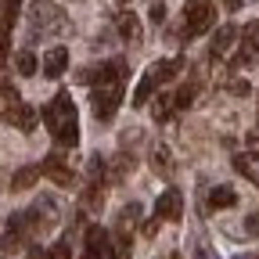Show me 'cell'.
Segmentation results:
<instances>
[{"label":"cell","mask_w":259,"mask_h":259,"mask_svg":"<svg viewBox=\"0 0 259 259\" xmlns=\"http://www.w3.org/2000/svg\"><path fill=\"white\" fill-rule=\"evenodd\" d=\"M44 122H47L58 148H76L79 144V115H76V101L69 94H54L44 105Z\"/></svg>","instance_id":"1"},{"label":"cell","mask_w":259,"mask_h":259,"mask_svg":"<svg viewBox=\"0 0 259 259\" xmlns=\"http://www.w3.org/2000/svg\"><path fill=\"white\" fill-rule=\"evenodd\" d=\"M65 29H69V18L54 0H32L29 4V40H47Z\"/></svg>","instance_id":"2"},{"label":"cell","mask_w":259,"mask_h":259,"mask_svg":"<svg viewBox=\"0 0 259 259\" xmlns=\"http://www.w3.org/2000/svg\"><path fill=\"white\" fill-rule=\"evenodd\" d=\"M180 69H184L180 58H162V61H155L151 69L141 76L137 90H134V108H144L151 97L158 94V87H166V83H173V79L180 76Z\"/></svg>","instance_id":"3"},{"label":"cell","mask_w":259,"mask_h":259,"mask_svg":"<svg viewBox=\"0 0 259 259\" xmlns=\"http://www.w3.org/2000/svg\"><path fill=\"white\" fill-rule=\"evenodd\" d=\"M0 94H4V112H0V119H4L8 126H15V130H22V134H32L36 130V112H32L25 101H18V94H15V87H0Z\"/></svg>","instance_id":"4"},{"label":"cell","mask_w":259,"mask_h":259,"mask_svg":"<svg viewBox=\"0 0 259 259\" xmlns=\"http://www.w3.org/2000/svg\"><path fill=\"white\" fill-rule=\"evenodd\" d=\"M216 25V4L212 0H187L184 8V36H202Z\"/></svg>","instance_id":"5"},{"label":"cell","mask_w":259,"mask_h":259,"mask_svg":"<svg viewBox=\"0 0 259 259\" xmlns=\"http://www.w3.org/2000/svg\"><path fill=\"white\" fill-rule=\"evenodd\" d=\"M122 90H126V83H101V87H90V105H94V115L101 119V122H108V119L119 112Z\"/></svg>","instance_id":"6"},{"label":"cell","mask_w":259,"mask_h":259,"mask_svg":"<svg viewBox=\"0 0 259 259\" xmlns=\"http://www.w3.org/2000/svg\"><path fill=\"white\" fill-rule=\"evenodd\" d=\"M126 76H130V65H126L122 58H108V61L90 65V69L79 72V79L90 83V87H101V83H126Z\"/></svg>","instance_id":"7"},{"label":"cell","mask_w":259,"mask_h":259,"mask_svg":"<svg viewBox=\"0 0 259 259\" xmlns=\"http://www.w3.org/2000/svg\"><path fill=\"white\" fill-rule=\"evenodd\" d=\"M238 69H248V65L259 61V22H248L241 32H238V51L231 58Z\"/></svg>","instance_id":"8"},{"label":"cell","mask_w":259,"mask_h":259,"mask_svg":"<svg viewBox=\"0 0 259 259\" xmlns=\"http://www.w3.org/2000/svg\"><path fill=\"white\" fill-rule=\"evenodd\" d=\"M184 216V194L177 191V187H166L158 194V202H155V220H169V223H177Z\"/></svg>","instance_id":"9"},{"label":"cell","mask_w":259,"mask_h":259,"mask_svg":"<svg viewBox=\"0 0 259 259\" xmlns=\"http://www.w3.org/2000/svg\"><path fill=\"white\" fill-rule=\"evenodd\" d=\"M40 173H47L58 187H72V184H76V173L61 162V155H47V158H44V166H40Z\"/></svg>","instance_id":"10"},{"label":"cell","mask_w":259,"mask_h":259,"mask_svg":"<svg viewBox=\"0 0 259 259\" xmlns=\"http://www.w3.org/2000/svg\"><path fill=\"white\" fill-rule=\"evenodd\" d=\"M234 44H238V29H234V25L216 29V36H212V44H209V58H212V61H223L227 54H231Z\"/></svg>","instance_id":"11"},{"label":"cell","mask_w":259,"mask_h":259,"mask_svg":"<svg viewBox=\"0 0 259 259\" xmlns=\"http://www.w3.org/2000/svg\"><path fill=\"white\" fill-rule=\"evenodd\" d=\"M65 69H69V51H65V47H51L47 58H44V76L47 79H61Z\"/></svg>","instance_id":"12"},{"label":"cell","mask_w":259,"mask_h":259,"mask_svg":"<svg viewBox=\"0 0 259 259\" xmlns=\"http://www.w3.org/2000/svg\"><path fill=\"white\" fill-rule=\"evenodd\" d=\"M105 252H108V234L101 227H90L83 241V259H105Z\"/></svg>","instance_id":"13"},{"label":"cell","mask_w":259,"mask_h":259,"mask_svg":"<svg viewBox=\"0 0 259 259\" xmlns=\"http://www.w3.org/2000/svg\"><path fill=\"white\" fill-rule=\"evenodd\" d=\"M234 169H238L248 184H259V151H241V155H234Z\"/></svg>","instance_id":"14"},{"label":"cell","mask_w":259,"mask_h":259,"mask_svg":"<svg viewBox=\"0 0 259 259\" xmlns=\"http://www.w3.org/2000/svg\"><path fill=\"white\" fill-rule=\"evenodd\" d=\"M231 205H238V194H234V187H212L209 191V198H205V209H231Z\"/></svg>","instance_id":"15"},{"label":"cell","mask_w":259,"mask_h":259,"mask_svg":"<svg viewBox=\"0 0 259 259\" xmlns=\"http://www.w3.org/2000/svg\"><path fill=\"white\" fill-rule=\"evenodd\" d=\"M115 29H119V36L130 40V44L141 40V22H137V15H130V11H122V15L115 18Z\"/></svg>","instance_id":"16"},{"label":"cell","mask_w":259,"mask_h":259,"mask_svg":"<svg viewBox=\"0 0 259 259\" xmlns=\"http://www.w3.org/2000/svg\"><path fill=\"white\" fill-rule=\"evenodd\" d=\"M169 97H173V105H177V112H180V108H187L194 97H198V83H184V87L169 90Z\"/></svg>","instance_id":"17"},{"label":"cell","mask_w":259,"mask_h":259,"mask_svg":"<svg viewBox=\"0 0 259 259\" xmlns=\"http://www.w3.org/2000/svg\"><path fill=\"white\" fill-rule=\"evenodd\" d=\"M40 180V166H22L18 173H15V180H11V187L15 191H25V187H32Z\"/></svg>","instance_id":"18"},{"label":"cell","mask_w":259,"mask_h":259,"mask_svg":"<svg viewBox=\"0 0 259 259\" xmlns=\"http://www.w3.org/2000/svg\"><path fill=\"white\" fill-rule=\"evenodd\" d=\"M101 198H105V184H90V187L83 191V209L97 212V209H101Z\"/></svg>","instance_id":"19"},{"label":"cell","mask_w":259,"mask_h":259,"mask_svg":"<svg viewBox=\"0 0 259 259\" xmlns=\"http://www.w3.org/2000/svg\"><path fill=\"white\" fill-rule=\"evenodd\" d=\"M15 72L18 76H32V72H36V54H32V51H18L15 54Z\"/></svg>","instance_id":"20"},{"label":"cell","mask_w":259,"mask_h":259,"mask_svg":"<svg viewBox=\"0 0 259 259\" xmlns=\"http://www.w3.org/2000/svg\"><path fill=\"white\" fill-rule=\"evenodd\" d=\"M130 248H134L130 234L126 231H115V238H112V259H130Z\"/></svg>","instance_id":"21"},{"label":"cell","mask_w":259,"mask_h":259,"mask_svg":"<svg viewBox=\"0 0 259 259\" xmlns=\"http://www.w3.org/2000/svg\"><path fill=\"white\" fill-rule=\"evenodd\" d=\"M173 112H177V105H173V97H169V94H166V97H158V101L151 105V115H155L158 122H166Z\"/></svg>","instance_id":"22"},{"label":"cell","mask_w":259,"mask_h":259,"mask_svg":"<svg viewBox=\"0 0 259 259\" xmlns=\"http://www.w3.org/2000/svg\"><path fill=\"white\" fill-rule=\"evenodd\" d=\"M8 51H11V22L0 18V58H4Z\"/></svg>","instance_id":"23"},{"label":"cell","mask_w":259,"mask_h":259,"mask_svg":"<svg viewBox=\"0 0 259 259\" xmlns=\"http://www.w3.org/2000/svg\"><path fill=\"white\" fill-rule=\"evenodd\" d=\"M0 8H4V18L11 22V18L18 15V8H22V0H0Z\"/></svg>","instance_id":"24"},{"label":"cell","mask_w":259,"mask_h":259,"mask_svg":"<svg viewBox=\"0 0 259 259\" xmlns=\"http://www.w3.org/2000/svg\"><path fill=\"white\" fill-rule=\"evenodd\" d=\"M248 90H252V87H248L245 79H231V94H234V97H245Z\"/></svg>","instance_id":"25"},{"label":"cell","mask_w":259,"mask_h":259,"mask_svg":"<svg viewBox=\"0 0 259 259\" xmlns=\"http://www.w3.org/2000/svg\"><path fill=\"white\" fill-rule=\"evenodd\" d=\"M245 231H248V234H259V216H248V220H245Z\"/></svg>","instance_id":"26"},{"label":"cell","mask_w":259,"mask_h":259,"mask_svg":"<svg viewBox=\"0 0 259 259\" xmlns=\"http://www.w3.org/2000/svg\"><path fill=\"white\" fill-rule=\"evenodd\" d=\"M25 259H51V252H44V248H29Z\"/></svg>","instance_id":"27"},{"label":"cell","mask_w":259,"mask_h":259,"mask_svg":"<svg viewBox=\"0 0 259 259\" xmlns=\"http://www.w3.org/2000/svg\"><path fill=\"white\" fill-rule=\"evenodd\" d=\"M162 18H166V8L155 4V8H151V22H162Z\"/></svg>","instance_id":"28"},{"label":"cell","mask_w":259,"mask_h":259,"mask_svg":"<svg viewBox=\"0 0 259 259\" xmlns=\"http://www.w3.org/2000/svg\"><path fill=\"white\" fill-rule=\"evenodd\" d=\"M227 8H231V11H238V8H241V0H227Z\"/></svg>","instance_id":"29"}]
</instances>
